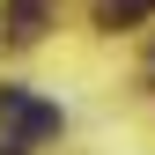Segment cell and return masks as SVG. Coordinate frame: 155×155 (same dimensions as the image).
<instances>
[{
  "instance_id": "1",
  "label": "cell",
  "mask_w": 155,
  "mask_h": 155,
  "mask_svg": "<svg viewBox=\"0 0 155 155\" xmlns=\"http://www.w3.org/2000/svg\"><path fill=\"white\" fill-rule=\"evenodd\" d=\"M0 118L15 126V133H8L15 148H37V140H52V133H59V104H37V96H22V89L0 81Z\"/></svg>"
},
{
  "instance_id": "2",
  "label": "cell",
  "mask_w": 155,
  "mask_h": 155,
  "mask_svg": "<svg viewBox=\"0 0 155 155\" xmlns=\"http://www.w3.org/2000/svg\"><path fill=\"white\" fill-rule=\"evenodd\" d=\"M140 15H155V0H96V22L118 30V22H140Z\"/></svg>"
},
{
  "instance_id": "3",
  "label": "cell",
  "mask_w": 155,
  "mask_h": 155,
  "mask_svg": "<svg viewBox=\"0 0 155 155\" xmlns=\"http://www.w3.org/2000/svg\"><path fill=\"white\" fill-rule=\"evenodd\" d=\"M37 30H45V0H15V37L30 45Z\"/></svg>"
}]
</instances>
